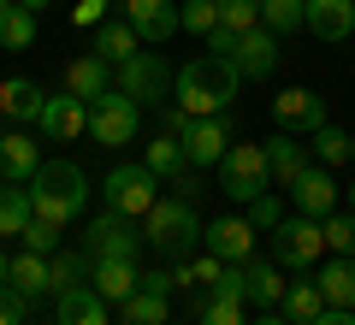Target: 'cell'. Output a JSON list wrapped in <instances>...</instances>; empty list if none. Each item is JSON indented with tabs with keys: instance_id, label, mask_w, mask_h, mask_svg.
<instances>
[{
	"instance_id": "obj_36",
	"label": "cell",
	"mask_w": 355,
	"mask_h": 325,
	"mask_svg": "<svg viewBox=\"0 0 355 325\" xmlns=\"http://www.w3.org/2000/svg\"><path fill=\"white\" fill-rule=\"evenodd\" d=\"M302 12H308V0H261V24L272 30V36L302 30Z\"/></svg>"
},
{
	"instance_id": "obj_15",
	"label": "cell",
	"mask_w": 355,
	"mask_h": 325,
	"mask_svg": "<svg viewBox=\"0 0 355 325\" xmlns=\"http://www.w3.org/2000/svg\"><path fill=\"white\" fill-rule=\"evenodd\" d=\"M237 284H243V301H249V308H279L284 301V266L272 261V254H249V261L237 266Z\"/></svg>"
},
{
	"instance_id": "obj_4",
	"label": "cell",
	"mask_w": 355,
	"mask_h": 325,
	"mask_svg": "<svg viewBox=\"0 0 355 325\" xmlns=\"http://www.w3.org/2000/svg\"><path fill=\"white\" fill-rule=\"evenodd\" d=\"M214 172H219V195L243 201V207L272 189V172H266V148H261V142H231L225 160H219Z\"/></svg>"
},
{
	"instance_id": "obj_44",
	"label": "cell",
	"mask_w": 355,
	"mask_h": 325,
	"mask_svg": "<svg viewBox=\"0 0 355 325\" xmlns=\"http://www.w3.org/2000/svg\"><path fill=\"white\" fill-rule=\"evenodd\" d=\"M101 18H107V0H77V6H71V24L77 30H95Z\"/></svg>"
},
{
	"instance_id": "obj_40",
	"label": "cell",
	"mask_w": 355,
	"mask_h": 325,
	"mask_svg": "<svg viewBox=\"0 0 355 325\" xmlns=\"http://www.w3.org/2000/svg\"><path fill=\"white\" fill-rule=\"evenodd\" d=\"M60 237H65V231L48 225V219H36V213H30V225L18 231V243H24L30 254H53V249H60Z\"/></svg>"
},
{
	"instance_id": "obj_27",
	"label": "cell",
	"mask_w": 355,
	"mask_h": 325,
	"mask_svg": "<svg viewBox=\"0 0 355 325\" xmlns=\"http://www.w3.org/2000/svg\"><path fill=\"white\" fill-rule=\"evenodd\" d=\"M279 313H284L291 325H314L320 313H326V296H320V284L302 272L296 284H284V301H279Z\"/></svg>"
},
{
	"instance_id": "obj_53",
	"label": "cell",
	"mask_w": 355,
	"mask_h": 325,
	"mask_svg": "<svg viewBox=\"0 0 355 325\" xmlns=\"http://www.w3.org/2000/svg\"><path fill=\"white\" fill-rule=\"evenodd\" d=\"M0 142H6V130H0Z\"/></svg>"
},
{
	"instance_id": "obj_32",
	"label": "cell",
	"mask_w": 355,
	"mask_h": 325,
	"mask_svg": "<svg viewBox=\"0 0 355 325\" xmlns=\"http://www.w3.org/2000/svg\"><path fill=\"white\" fill-rule=\"evenodd\" d=\"M89 266H95V261H89L83 249H53V254H48V284H53V290L89 284Z\"/></svg>"
},
{
	"instance_id": "obj_16",
	"label": "cell",
	"mask_w": 355,
	"mask_h": 325,
	"mask_svg": "<svg viewBox=\"0 0 355 325\" xmlns=\"http://www.w3.org/2000/svg\"><path fill=\"white\" fill-rule=\"evenodd\" d=\"M231 60H237V71H243V77H261V83H266V77L279 71L284 48H279V36H272L266 24H254V30H243V36H237Z\"/></svg>"
},
{
	"instance_id": "obj_17",
	"label": "cell",
	"mask_w": 355,
	"mask_h": 325,
	"mask_svg": "<svg viewBox=\"0 0 355 325\" xmlns=\"http://www.w3.org/2000/svg\"><path fill=\"white\" fill-rule=\"evenodd\" d=\"M53 325H107V301L95 284L53 290Z\"/></svg>"
},
{
	"instance_id": "obj_54",
	"label": "cell",
	"mask_w": 355,
	"mask_h": 325,
	"mask_svg": "<svg viewBox=\"0 0 355 325\" xmlns=\"http://www.w3.org/2000/svg\"><path fill=\"white\" fill-rule=\"evenodd\" d=\"M166 325H178V319H166Z\"/></svg>"
},
{
	"instance_id": "obj_34",
	"label": "cell",
	"mask_w": 355,
	"mask_h": 325,
	"mask_svg": "<svg viewBox=\"0 0 355 325\" xmlns=\"http://www.w3.org/2000/svg\"><path fill=\"white\" fill-rule=\"evenodd\" d=\"M196 325H249L243 319V301L237 296H196Z\"/></svg>"
},
{
	"instance_id": "obj_33",
	"label": "cell",
	"mask_w": 355,
	"mask_h": 325,
	"mask_svg": "<svg viewBox=\"0 0 355 325\" xmlns=\"http://www.w3.org/2000/svg\"><path fill=\"white\" fill-rule=\"evenodd\" d=\"M30 42H36V12L6 6V12H0V48H6V53H24Z\"/></svg>"
},
{
	"instance_id": "obj_47",
	"label": "cell",
	"mask_w": 355,
	"mask_h": 325,
	"mask_svg": "<svg viewBox=\"0 0 355 325\" xmlns=\"http://www.w3.org/2000/svg\"><path fill=\"white\" fill-rule=\"evenodd\" d=\"M6 278H12V254L0 249V284H6Z\"/></svg>"
},
{
	"instance_id": "obj_46",
	"label": "cell",
	"mask_w": 355,
	"mask_h": 325,
	"mask_svg": "<svg viewBox=\"0 0 355 325\" xmlns=\"http://www.w3.org/2000/svg\"><path fill=\"white\" fill-rule=\"evenodd\" d=\"M249 325H291V319H284L279 308H261V319H249Z\"/></svg>"
},
{
	"instance_id": "obj_25",
	"label": "cell",
	"mask_w": 355,
	"mask_h": 325,
	"mask_svg": "<svg viewBox=\"0 0 355 325\" xmlns=\"http://www.w3.org/2000/svg\"><path fill=\"white\" fill-rule=\"evenodd\" d=\"M89 284L101 290V301H125L130 290L142 284V266L137 261H95L89 266Z\"/></svg>"
},
{
	"instance_id": "obj_20",
	"label": "cell",
	"mask_w": 355,
	"mask_h": 325,
	"mask_svg": "<svg viewBox=\"0 0 355 325\" xmlns=\"http://www.w3.org/2000/svg\"><path fill=\"white\" fill-rule=\"evenodd\" d=\"M42 172V148L30 130H6V142H0V184H30V177Z\"/></svg>"
},
{
	"instance_id": "obj_21",
	"label": "cell",
	"mask_w": 355,
	"mask_h": 325,
	"mask_svg": "<svg viewBox=\"0 0 355 325\" xmlns=\"http://www.w3.org/2000/svg\"><path fill=\"white\" fill-rule=\"evenodd\" d=\"M261 148H266V172H272V184H284V189H291L296 177L314 166V160H308V142H302V137H291V130H279V137L261 142Z\"/></svg>"
},
{
	"instance_id": "obj_31",
	"label": "cell",
	"mask_w": 355,
	"mask_h": 325,
	"mask_svg": "<svg viewBox=\"0 0 355 325\" xmlns=\"http://www.w3.org/2000/svg\"><path fill=\"white\" fill-rule=\"evenodd\" d=\"M30 184H0V237H18L30 225Z\"/></svg>"
},
{
	"instance_id": "obj_7",
	"label": "cell",
	"mask_w": 355,
	"mask_h": 325,
	"mask_svg": "<svg viewBox=\"0 0 355 325\" xmlns=\"http://www.w3.org/2000/svg\"><path fill=\"white\" fill-rule=\"evenodd\" d=\"M137 130H142V107L125 89H107V95L89 100V137L101 148H125V142H137Z\"/></svg>"
},
{
	"instance_id": "obj_28",
	"label": "cell",
	"mask_w": 355,
	"mask_h": 325,
	"mask_svg": "<svg viewBox=\"0 0 355 325\" xmlns=\"http://www.w3.org/2000/svg\"><path fill=\"white\" fill-rule=\"evenodd\" d=\"M65 89H71V95H83V100L107 95V89H113V65H107V60H95V53H83V60H71V65H65Z\"/></svg>"
},
{
	"instance_id": "obj_19",
	"label": "cell",
	"mask_w": 355,
	"mask_h": 325,
	"mask_svg": "<svg viewBox=\"0 0 355 325\" xmlns=\"http://www.w3.org/2000/svg\"><path fill=\"white\" fill-rule=\"evenodd\" d=\"M338 195H343V189L331 184V172H326V166H308V172L291 184V201H296V213H308V219H326V213L338 207Z\"/></svg>"
},
{
	"instance_id": "obj_22",
	"label": "cell",
	"mask_w": 355,
	"mask_h": 325,
	"mask_svg": "<svg viewBox=\"0 0 355 325\" xmlns=\"http://www.w3.org/2000/svg\"><path fill=\"white\" fill-rule=\"evenodd\" d=\"M42 107H48V89H42V83H30V77H0V118L36 125Z\"/></svg>"
},
{
	"instance_id": "obj_43",
	"label": "cell",
	"mask_w": 355,
	"mask_h": 325,
	"mask_svg": "<svg viewBox=\"0 0 355 325\" xmlns=\"http://www.w3.org/2000/svg\"><path fill=\"white\" fill-rule=\"evenodd\" d=\"M172 195H178V201H190V207H196V201L207 195V177L196 172V166H190V172H178V177H172Z\"/></svg>"
},
{
	"instance_id": "obj_41",
	"label": "cell",
	"mask_w": 355,
	"mask_h": 325,
	"mask_svg": "<svg viewBox=\"0 0 355 325\" xmlns=\"http://www.w3.org/2000/svg\"><path fill=\"white\" fill-rule=\"evenodd\" d=\"M279 219H284V207H279V195H272V189L249 201V225H254V231H272Z\"/></svg>"
},
{
	"instance_id": "obj_5",
	"label": "cell",
	"mask_w": 355,
	"mask_h": 325,
	"mask_svg": "<svg viewBox=\"0 0 355 325\" xmlns=\"http://www.w3.org/2000/svg\"><path fill=\"white\" fill-rule=\"evenodd\" d=\"M113 89H125L137 107H166L172 100V65L154 48H137L125 65H113Z\"/></svg>"
},
{
	"instance_id": "obj_42",
	"label": "cell",
	"mask_w": 355,
	"mask_h": 325,
	"mask_svg": "<svg viewBox=\"0 0 355 325\" xmlns=\"http://www.w3.org/2000/svg\"><path fill=\"white\" fill-rule=\"evenodd\" d=\"M24 319H30V301L12 284H0V325H24Z\"/></svg>"
},
{
	"instance_id": "obj_11",
	"label": "cell",
	"mask_w": 355,
	"mask_h": 325,
	"mask_svg": "<svg viewBox=\"0 0 355 325\" xmlns=\"http://www.w3.org/2000/svg\"><path fill=\"white\" fill-rule=\"evenodd\" d=\"M178 142H184V160H190L196 172H207V166H219V160H225V148H231V118L225 113L190 118V125L178 130Z\"/></svg>"
},
{
	"instance_id": "obj_2",
	"label": "cell",
	"mask_w": 355,
	"mask_h": 325,
	"mask_svg": "<svg viewBox=\"0 0 355 325\" xmlns=\"http://www.w3.org/2000/svg\"><path fill=\"white\" fill-rule=\"evenodd\" d=\"M142 249H154L160 261H190L196 249H202V213L190 207V201L178 195H160L148 213H142Z\"/></svg>"
},
{
	"instance_id": "obj_12",
	"label": "cell",
	"mask_w": 355,
	"mask_h": 325,
	"mask_svg": "<svg viewBox=\"0 0 355 325\" xmlns=\"http://www.w3.org/2000/svg\"><path fill=\"white\" fill-rule=\"evenodd\" d=\"M119 18L137 30L142 48H160L178 36V0H119Z\"/></svg>"
},
{
	"instance_id": "obj_1",
	"label": "cell",
	"mask_w": 355,
	"mask_h": 325,
	"mask_svg": "<svg viewBox=\"0 0 355 325\" xmlns=\"http://www.w3.org/2000/svg\"><path fill=\"white\" fill-rule=\"evenodd\" d=\"M237 89H243V71H237V60H225V53H196V60H184L178 77H172V95H178V107H184L190 118L225 113L231 100H237Z\"/></svg>"
},
{
	"instance_id": "obj_50",
	"label": "cell",
	"mask_w": 355,
	"mask_h": 325,
	"mask_svg": "<svg viewBox=\"0 0 355 325\" xmlns=\"http://www.w3.org/2000/svg\"><path fill=\"white\" fill-rule=\"evenodd\" d=\"M349 160H355V130H349Z\"/></svg>"
},
{
	"instance_id": "obj_29",
	"label": "cell",
	"mask_w": 355,
	"mask_h": 325,
	"mask_svg": "<svg viewBox=\"0 0 355 325\" xmlns=\"http://www.w3.org/2000/svg\"><path fill=\"white\" fill-rule=\"evenodd\" d=\"M142 166H148L154 177H166V184H172L178 172H190V160H184V142H178L172 130H160V137L142 142Z\"/></svg>"
},
{
	"instance_id": "obj_39",
	"label": "cell",
	"mask_w": 355,
	"mask_h": 325,
	"mask_svg": "<svg viewBox=\"0 0 355 325\" xmlns=\"http://www.w3.org/2000/svg\"><path fill=\"white\" fill-rule=\"evenodd\" d=\"M219 24H225L231 36L254 30V24H261V0H219Z\"/></svg>"
},
{
	"instance_id": "obj_18",
	"label": "cell",
	"mask_w": 355,
	"mask_h": 325,
	"mask_svg": "<svg viewBox=\"0 0 355 325\" xmlns=\"http://www.w3.org/2000/svg\"><path fill=\"white\" fill-rule=\"evenodd\" d=\"M302 30H314L320 42H349L355 36V0H308Z\"/></svg>"
},
{
	"instance_id": "obj_51",
	"label": "cell",
	"mask_w": 355,
	"mask_h": 325,
	"mask_svg": "<svg viewBox=\"0 0 355 325\" xmlns=\"http://www.w3.org/2000/svg\"><path fill=\"white\" fill-rule=\"evenodd\" d=\"M6 6H18V0H0V12H6Z\"/></svg>"
},
{
	"instance_id": "obj_9",
	"label": "cell",
	"mask_w": 355,
	"mask_h": 325,
	"mask_svg": "<svg viewBox=\"0 0 355 325\" xmlns=\"http://www.w3.org/2000/svg\"><path fill=\"white\" fill-rule=\"evenodd\" d=\"M320 249H326V237H320V219H308V213L272 225V261H279L284 272H308V266L320 261Z\"/></svg>"
},
{
	"instance_id": "obj_30",
	"label": "cell",
	"mask_w": 355,
	"mask_h": 325,
	"mask_svg": "<svg viewBox=\"0 0 355 325\" xmlns=\"http://www.w3.org/2000/svg\"><path fill=\"white\" fill-rule=\"evenodd\" d=\"M6 284L18 290L24 301H42V296H53V284H48V254H12V278Z\"/></svg>"
},
{
	"instance_id": "obj_24",
	"label": "cell",
	"mask_w": 355,
	"mask_h": 325,
	"mask_svg": "<svg viewBox=\"0 0 355 325\" xmlns=\"http://www.w3.org/2000/svg\"><path fill=\"white\" fill-rule=\"evenodd\" d=\"M119 319H125V325H166V319H172V296H166V290L137 284L125 301H119Z\"/></svg>"
},
{
	"instance_id": "obj_37",
	"label": "cell",
	"mask_w": 355,
	"mask_h": 325,
	"mask_svg": "<svg viewBox=\"0 0 355 325\" xmlns=\"http://www.w3.org/2000/svg\"><path fill=\"white\" fill-rule=\"evenodd\" d=\"M178 30H190V36H214L219 30V0H184L178 6Z\"/></svg>"
},
{
	"instance_id": "obj_26",
	"label": "cell",
	"mask_w": 355,
	"mask_h": 325,
	"mask_svg": "<svg viewBox=\"0 0 355 325\" xmlns=\"http://www.w3.org/2000/svg\"><path fill=\"white\" fill-rule=\"evenodd\" d=\"M142 42H137V30L125 24V18H101V24H95V60H107V65H125L130 53H137Z\"/></svg>"
},
{
	"instance_id": "obj_6",
	"label": "cell",
	"mask_w": 355,
	"mask_h": 325,
	"mask_svg": "<svg viewBox=\"0 0 355 325\" xmlns=\"http://www.w3.org/2000/svg\"><path fill=\"white\" fill-rule=\"evenodd\" d=\"M101 201H107V213H125V219H137V225H142V213L160 201V177H154L142 160L113 166V172L101 177Z\"/></svg>"
},
{
	"instance_id": "obj_38",
	"label": "cell",
	"mask_w": 355,
	"mask_h": 325,
	"mask_svg": "<svg viewBox=\"0 0 355 325\" xmlns=\"http://www.w3.org/2000/svg\"><path fill=\"white\" fill-rule=\"evenodd\" d=\"M320 237L331 254H355V213H326L320 219Z\"/></svg>"
},
{
	"instance_id": "obj_23",
	"label": "cell",
	"mask_w": 355,
	"mask_h": 325,
	"mask_svg": "<svg viewBox=\"0 0 355 325\" xmlns=\"http://www.w3.org/2000/svg\"><path fill=\"white\" fill-rule=\"evenodd\" d=\"M314 284L326 296V308H355V254H331Z\"/></svg>"
},
{
	"instance_id": "obj_35",
	"label": "cell",
	"mask_w": 355,
	"mask_h": 325,
	"mask_svg": "<svg viewBox=\"0 0 355 325\" xmlns=\"http://www.w3.org/2000/svg\"><path fill=\"white\" fill-rule=\"evenodd\" d=\"M308 154H314L320 166H343V160H349V130H338V125H320L314 137H308Z\"/></svg>"
},
{
	"instance_id": "obj_48",
	"label": "cell",
	"mask_w": 355,
	"mask_h": 325,
	"mask_svg": "<svg viewBox=\"0 0 355 325\" xmlns=\"http://www.w3.org/2000/svg\"><path fill=\"white\" fill-rule=\"evenodd\" d=\"M18 6H24V12H36V18L48 12V0H18Z\"/></svg>"
},
{
	"instance_id": "obj_13",
	"label": "cell",
	"mask_w": 355,
	"mask_h": 325,
	"mask_svg": "<svg viewBox=\"0 0 355 325\" xmlns=\"http://www.w3.org/2000/svg\"><path fill=\"white\" fill-rule=\"evenodd\" d=\"M36 130H42L48 142H77V137L89 130V100H83V95H71V89L48 95V107H42Z\"/></svg>"
},
{
	"instance_id": "obj_3",
	"label": "cell",
	"mask_w": 355,
	"mask_h": 325,
	"mask_svg": "<svg viewBox=\"0 0 355 325\" xmlns=\"http://www.w3.org/2000/svg\"><path fill=\"white\" fill-rule=\"evenodd\" d=\"M89 201V177L77 160H42V172L30 177V207H36V219H48V225H71L77 213H83Z\"/></svg>"
},
{
	"instance_id": "obj_14",
	"label": "cell",
	"mask_w": 355,
	"mask_h": 325,
	"mask_svg": "<svg viewBox=\"0 0 355 325\" xmlns=\"http://www.w3.org/2000/svg\"><path fill=\"white\" fill-rule=\"evenodd\" d=\"M254 237H261V231L249 225V213H243V219H214V225H202V249L219 254L225 266H243V261H249V254H254Z\"/></svg>"
},
{
	"instance_id": "obj_8",
	"label": "cell",
	"mask_w": 355,
	"mask_h": 325,
	"mask_svg": "<svg viewBox=\"0 0 355 325\" xmlns=\"http://www.w3.org/2000/svg\"><path fill=\"white\" fill-rule=\"evenodd\" d=\"M83 254L89 261H137L142 254V225L125 213H95L83 225Z\"/></svg>"
},
{
	"instance_id": "obj_45",
	"label": "cell",
	"mask_w": 355,
	"mask_h": 325,
	"mask_svg": "<svg viewBox=\"0 0 355 325\" xmlns=\"http://www.w3.org/2000/svg\"><path fill=\"white\" fill-rule=\"evenodd\" d=\"M314 325H355V313H349V308H326Z\"/></svg>"
},
{
	"instance_id": "obj_49",
	"label": "cell",
	"mask_w": 355,
	"mask_h": 325,
	"mask_svg": "<svg viewBox=\"0 0 355 325\" xmlns=\"http://www.w3.org/2000/svg\"><path fill=\"white\" fill-rule=\"evenodd\" d=\"M343 201H349V213H355V184H349V189H343Z\"/></svg>"
},
{
	"instance_id": "obj_52",
	"label": "cell",
	"mask_w": 355,
	"mask_h": 325,
	"mask_svg": "<svg viewBox=\"0 0 355 325\" xmlns=\"http://www.w3.org/2000/svg\"><path fill=\"white\" fill-rule=\"evenodd\" d=\"M107 6H119V0H107Z\"/></svg>"
},
{
	"instance_id": "obj_10",
	"label": "cell",
	"mask_w": 355,
	"mask_h": 325,
	"mask_svg": "<svg viewBox=\"0 0 355 325\" xmlns=\"http://www.w3.org/2000/svg\"><path fill=\"white\" fill-rule=\"evenodd\" d=\"M272 125L291 130V137H314L320 125H331L326 95H314V89H279L272 95Z\"/></svg>"
}]
</instances>
